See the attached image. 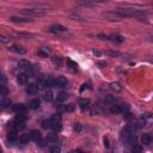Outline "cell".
Segmentation results:
<instances>
[{"label":"cell","mask_w":153,"mask_h":153,"mask_svg":"<svg viewBox=\"0 0 153 153\" xmlns=\"http://www.w3.org/2000/svg\"><path fill=\"white\" fill-rule=\"evenodd\" d=\"M116 12L123 18V17H135V18H142L147 15V11L144 8H138L136 6H122L117 7Z\"/></svg>","instance_id":"6da1fadb"},{"label":"cell","mask_w":153,"mask_h":153,"mask_svg":"<svg viewBox=\"0 0 153 153\" xmlns=\"http://www.w3.org/2000/svg\"><path fill=\"white\" fill-rule=\"evenodd\" d=\"M22 12L28 16V17H42L46 15V10H41L39 7H29V8H23Z\"/></svg>","instance_id":"7a4b0ae2"},{"label":"cell","mask_w":153,"mask_h":153,"mask_svg":"<svg viewBox=\"0 0 153 153\" xmlns=\"http://www.w3.org/2000/svg\"><path fill=\"white\" fill-rule=\"evenodd\" d=\"M129 110L128 105L125 103H114L110 108L111 114H125Z\"/></svg>","instance_id":"3957f363"},{"label":"cell","mask_w":153,"mask_h":153,"mask_svg":"<svg viewBox=\"0 0 153 153\" xmlns=\"http://www.w3.org/2000/svg\"><path fill=\"white\" fill-rule=\"evenodd\" d=\"M98 37H100L102 39H107V41H111V42L114 43H122L125 41V37L121 36L118 34H111V35H98Z\"/></svg>","instance_id":"277c9868"},{"label":"cell","mask_w":153,"mask_h":153,"mask_svg":"<svg viewBox=\"0 0 153 153\" xmlns=\"http://www.w3.org/2000/svg\"><path fill=\"white\" fill-rule=\"evenodd\" d=\"M105 0H80L78 3L80 6H85V7H92V6H96L98 4H102L104 3Z\"/></svg>","instance_id":"5b68a950"},{"label":"cell","mask_w":153,"mask_h":153,"mask_svg":"<svg viewBox=\"0 0 153 153\" xmlns=\"http://www.w3.org/2000/svg\"><path fill=\"white\" fill-rule=\"evenodd\" d=\"M49 31L53 33V34H62L67 31V28L61 25V24H53L52 26L49 28Z\"/></svg>","instance_id":"8992f818"},{"label":"cell","mask_w":153,"mask_h":153,"mask_svg":"<svg viewBox=\"0 0 153 153\" xmlns=\"http://www.w3.org/2000/svg\"><path fill=\"white\" fill-rule=\"evenodd\" d=\"M10 50H11L12 53H15V54H18V55H23V54L26 53L25 48H24L23 46H19V44H13V46H11V47H10Z\"/></svg>","instance_id":"52a82bcc"},{"label":"cell","mask_w":153,"mask_h":153,"mask_svg":"<svg viewBox=\"0 0 153 153\" xmlns=\"http://www.w3.org/2000/svg\"><path fill=\"white\" fill-rule=\"evenodd\" d=\"M68 85V80L65 78V77H57L55 79V86L56 87H60V89H64V87H67Z\"/></svg>","instance_id":"ba28073f"},{"label":"cell","mask_w":153,"mask_h":153,"mask_svg":"<svg viewBox=\"0 0 153 153\" xmlns=\"http://www.w3.org/2000/svg\"><path fill=\"white\" fill-rule=\"evenodd\" d=\"M10 20L13 23H30V22H33L31 17H16V16L11 17Z\"/></svg>","instance_id":"9c48e42d"},{"label":"cell","mask_w":153,"mask_h":153,"mask_svg":"<svg viewBox=\"0 0 153 153\" xmlns=\"http://www.w3.org/2000/svg\"><path fill=\"white\" fill-rule=\"evenodd\" d=\"M38 85L37 84H29V85H26V87H25V92H26V95H29V96H33V95H35L37 91H38Z\"/></svg>","instance_id":"30bf717a"},{"label":"cell","mask_w":153,"mask_h":153,"mask_svg":"<svg viewBox=\"0 0 153 153\" xmlns=\"http://www.w3.org/2000/svg\"><path fill=\"white\" fill-rule=\"evenodd\" d=\"M30 67H31V62H30V61H28L25 59H22L18 61V68L23 69V71H28Z\"/></svg>","instance_id":"8fae6325"},{"label":"cell","mask_w":153,"mask_h":153,"mask_svg":"<svg viewBox=\"0 0 153 153\" xmlns=\"http://www.w3.org/2000/svg\"><path fill=\"white\" fill-rule=\"evenodd\" d=\"M78 105L80 107L81 110H86V109H89V107H90V100L86 99V98H80V99L78 100Z\"/></svg>","instance_id":"7c38bea8"},{"label":"cell","mask_w":153,"mask_h":153,"mask_svg":"<svg viewBox=\"0 0 153 153\" xmlns=\"http://www.w3.org/2000/svg\"><path fill=\"white\" fill-rule=\"evenodd\" d=\"M28 75H26V73H19V74H17V81H18V84H20V85H25L26 83H28Z\"/></svg>","instance_id":"4fadbf2b"},{"label":"cell","mask_w":153,"mask_h":153,"mask_svg":"<svg viewBox=\"0 0 153 153\" xmlns=\"http://www.w3.org/2000/svg\"><path fill=\"white\" fill-rule=\"evenodd\" d=\"M29 108L30 109H33V110H36V109H38L39 108V105H41V100L38 99V98H34V99H31L29 102Z\"/></svg>","instance_id":"5bb4252c"},{"label":"cell","mask_w":153,"mask_h":153,"mask_svg":"<svg viewBox=\"0 0 153 153\" xmlns=\"http://www.w3.org/2000/svg\"><path fill=\"white\" fill-rule=\"evenodd\" d=\"M50 54V49L48 47H42L37 50V55L38 56H42V57H47Z\"/></svg>","instance_id":"9a60e30c"},{"label":"cell","mask_w":153,"mask_h":153,"mask_svg":"<svg viewBox=\"0 0 153 153\" xmlns=\"http://www.w3.org/2000/svg\"><path fill=\"white\" fill-rule=\"evenodd\" d=\"M31 140V135H30L29 133H24V134H22L20 135V138H19V142L22 145H26V144H29V141Z\"/></svg>","instance_id":"2e32d148"},{"label":"cell","mask_w":153,"mask_h":153,"mask_svg":"<svg viewBox=\"0 0 153 153\" xmlns=\"http://www.w3.org/2000/svg\"><path fill=\"white\" fill-rule=\"evenodd\" d=\"M30 135H31V140H34V141H36V142L42 139L41 132H39V130H36V129H34V130L30 132Z\"/></svg>","instance_id":"e0dca14e"},{"label":"cell","mask_w":153,"mask_h":153,"mask_svg":"<svg viewBox=\"0 0 153 153\" xmlns=\"http://www.w3.org/2000/svg\"><path fill=\"white\" fill-rule=\"evenodd\" d=\"M12 110L15 111L16 114H19V113H25V110H26V107L24 104H15L12 107Z\"/></svg>","instance_id":"ac0fdd59"},{"label":"cell","mask_w":153,"mask_h":153,"mask_svg":"<svg viewBox=\"0 0 153 153\" xmlns=\"http://www.w3.org/2000/svg\"><path fill=\"white\" fill-rule=\"evenodd\" d=\"M141 142H142L144 145L148 146L151 142H152V136H151V134H148V133L142 134V136H141Z\"/></svg>","instance_id":"d6986e66"},{"label":"cell","mask_w":153,"mask_h":153,"mask_svg":"<svg viewBox=\"0 0 153 153\" xmlns=\"http://www.w3.org/2000/svg\"><path fill=\"white\" fill-rule=\"evenodd\" d=\"M57 134H56V132H54V133H50V134H48L47 135V138H46V140L49 142V144H55V142L57 141Z\"/></svg>","instance_id":"ffe728a7"},{"label":"cell","mask_w":153,"mask_h":153,"mask_svg":"<svg viewBox=\"0 0 153 153\" xmlns=\"http://www.w3.org/2000/svg\"><path fill=\"white\" fill-rule=\"evenodd\" d=\"M66 62H67V67L69 69H72V71H78V64L75 62V61H73L72 59H67L66 60Z\"/></svg>","instance_id":"44dd1931"},{"label":"cell","mask_w":153,"mask_h":153,"mask_svg":"<svg viewBox=\"0 0 153 153\" xmlns=\"http://www.w3.org/2000/svg\"><path fill=\"white\" fill-rule=\"evenodd\" d=\"M109 89L115 91V92H120V91L122 90V86L120 83H117V81H114V83H110L109 84Z\"/></svg>","instance_id":"7402d4cb"},{"label":"cell","mask_w":153,"mask_h":153,"mask_svg":"<svg viewBox=\"0 0 153 153\" xmlns=\"http://www.w3.org/2000/svg\"><path fill=\"white\" fill-rule=\"evenodd\" d=\"M25 120H26V115L24 113H19V114L16 115L13 121L16 122V123H22V122H25Z\"/></svg>","instance_id":"603a6c76"},{"label":"cell","mask_w":153,"mask_h":153,"mask_svg":"<svg viewBox=\"0 0 153 153\" xmlns=\"http://www.w3.org/2000/svg\"><path fill=\"white\" fill-rule=\"evenodd\" d=\"M104 104H108V105H113L115 102H116V98H115V96H111V95H108V96H105V98H104Z\"/></svg>","instance_id":"cb8c5ba5"},{"label":"cell","mask_w":153,"mask_h":153,"mask_svg":"<svg viewBox=\"0 0 153 153\" xmlns=\"http://www.w3.org/2000/svg\"><path fill=\"white\" fill-rule=\"evenodd\" d=\"M67 98H68V93H67V92H64V91H61V92H59V93H57V96H56V99H57V102H60V103H62V102H65Z\"/></svg>","instance_id":"d4e9b609"},{"label":"cell","mask_w":153,"mask_h":153,"mask_svg":"<svg viewBox=\"0 0 153 153\" xmlns=\"http://www.w3.org/2000/svg\"><path fill=\"white\" fill-rule=\"evenodd\" d=\"M43 99H44L46 102H52V100L54 99V95H53L52 91H50V90L46 91L44 95H43Z\"/></svg>","instance_id":"484cf974"},{"label":"cell","mask_w":153,"mask_h":153,"mask_svg":"<svg viewBox=\"0 0 153 153\" xmlns=\"http://www.w3.org/2000/svg\"><path fill=\"white\" fill-rule=\"evenodd\" d=\"M16 36L18 37H24V38H30V37H34L35 35L31 34V33H23V31H17L16 33Z\"/></svg>","instance_id":"4316f807"},{"label":"cell","mask_w":153,"mask_h":153,"mask_svg":"<svg viewBox=\"0 0 153 153\" xmlns=\"http://www.w3.org/2000/svg\"><path fill=\"white\" fill-rule=\"evenodd\" d=\"M17 140V136H16V132H10L8 133V136H7V141L10 144H15Z\"/></svg>","instance_id":"83f0119b"},{"label":"cell","mask_w":153,"mask_h":153,"mask_svg":"<svg viewBox=\"0 0 153 153\" xmlns=\"http://www.w3.org/2000/svg\"><path fill=\"white\" fill-rule=\"evenodd\" d=\"M52 62H53L55 66L60 67L61 65H62V59H61L60 56H52Z\"/></svg>","instance_id":"f1b7e54d"},{"label":"cell","mask_w":153,"mask_h":153,"mask_svg":"<svg viewBox=\"0 0 153 153\" xmlns=\"http://www.w3.org/2000/svg\"><path fill=\"white\" fill-rule=\"evenodd\" d=\"M10 105H11V100H10L8 98H1V108L3 109H6V108H8Z\"/></svg>","instance_id":"f546056e"},{"label":"cell","mask_w":153,"mask_h":153,"mask_svg":"<svg viewBox=\"0 0 153 153\" xmlns=\"http://www.w3.org/2000/svg\"><path fill=\"white\" fill-rule=\"evenodd\" d=\"M91 89V81H87V83H84L80 87V93H83L85 90H90Z\"/></svg>","instance_id":"4dcf8cb0"},{"label":"cell","mask_w":153,"mask_h":153,"mask_svg":"<svg viewBox=\"0 0 153 153\" xmlns=\"http://www.w3.org/2000/svg\"><path fill=\"white\" fill-rule=\"evenodd\" d=\"M49 151L52 152V153H60L61 152V148L57 145H52V146L49 147Z\"/></svg>","instance_id":"1f68e13d"},{"label":"cell","mask_w":153,"mask_h":153,"mask_svg":"<svg viewBox=\"0 0 153 153\" xmlns=\"http://www.w3.org/2000/svg\"><path fill=\"white\" fill-rule=\"evenodd\" d=\"M75 109V104L71 103V104H67L66 105V113H72V111H74Z\"/></svg>","instance_id":"d6a6232c"},{"label":"cell","mask_w":153,"mask_h":153,"mask_svg":"<svg viewBox=\"0 0 153 153\" xmlns=\"http://www.w3.org/2000/svg\"><path fill=\"white\" fill-rule=\"evenodd\" d=\"M73 129H74V132H77V133H80V132L83 130V125H81V123H75L73 126Z\"/></svg>","instance_id":"836d02e7"},{"label":"cell","mask_w":153,"mask_h":153,"mask_svg":"<svg viewBox=\"0 0 153 153\" xmlns=\"http://www.w3.org/2000/svg\"><path fill=\"white\" fill-rule=\"evenodd\" d=\"M8 95V90L6 86H1V98H5Z\"/></svg>","instance_id":"e575fe53"},{"label":"cell","mask_w":153,"mask_h":153,"mask_svg":"<svg viewBox=\"0 0 153 153\" xmlns=\"http://www.w3.org/2000/svg\"><path fill=\"white\" fill-rule=\"evenodd\" d=\"M56 109H57V111H59V114H60V113H64V111H66V105L59 104V105H56Z\"/></svg>","instance_id":"d590c367"},{"label":"cell","mask_w":153,"mask_h":153,"mask_svg":"<svg viewBox=\"0 0 153 153\" xmlns=\"http://www.w3.org/2000/svg\"><path fill=\"white\" fill-rule=\"evenodd\" d=\"M42 126H43V128H50V126H52V122H50V118H48V120L43 121Z\"/></svg>","instance_id":"8d00e7d4"},{"label":"cell","mask_w":153,"mask_h":153,"mask_svg":"<svg viewBox=\"0 0 153 153\" xmlns=\"http://www.w3.org/2000/svg\"><path fill=\"white\" fill-rule=\"evenodd\" d=\"M132 151H133V152H142V147L139 146V145H133V147H132Z\"/></svg>","instance_id":"74e56055"},{"label":"cell","mask_w":153,"mask_h":153,"mask_svg":"<svg viewBox=\"0 0 153 153\" xmlns=\"http://www.w3.org/2000/svg\"><path fill=\"white\" fill-rule=\"evenodd\" d=\"M6 83H7L6 75L5 74H1V86H6Z\"/></svg>","instance_id":"f35d334b"},{"label":"cell","mask_w":153,"mask_h":153,"mask_svg":"<svg viewBox=\"0 0 153 153\" xmlns=\"http://www.w3.org/2000/svg\"><path fill=\"white\" fill-rule=\"evenodd\" d=\"M107 54L108 55H113V56H120L121 55L118 52H107Z\"/></svg>","instance_id":"ab89813d"},{"label":"cell","mask_w":153,"mask_h":153,"mask_svg":"<svg viewBox=\"0 0 153 153\" xmlns=\"http://www.w3.org/2000/svg\"><path fill=\"white\" fill-rule=\"evenodd\" d=\"M0 39H1V42H4V43H7V42H10V38H7L6 36H1V37H0Z\"/></svg>","instance_id":"60d3db41"},{"label":"cell","mask_w":153,"mask_h":153,"mask_svg":"<svg viewBox=\"0 0 153 153\" xmlns=\"http://www.w3.org/2000/svg\"><path fill=\"white\" fill-rule=\"evenodd\" d=\"M103 142H104V146H105L107 148H109L110 144H109V140H108V138H103Z\"/></svg>","instance_id":"b9f144b4"},{"label":"cell","mask_w":153,"mask_h":153,"mask_svg":"<svg viewBox=\"0 0 153 153\" xmlns=\"http://www.w3.org/2000/svg\"><path fill=\"white\" fill-rule=\"evenodd\" d=\"M92 53H93V55H97V56H100V55H102L100 52H98V50H95V49L92 50Z\"/></svg>","instance_id":"7bdbcfd3"},{"label":"cell","mask_w":153,"mask_h":153,"mask_svg":"<svg viewBox=\"0 0 153 153\" xmlns=\"http://www.w3.org/2000/svg\"><path fill=\"white\" fill-rule=\"evenodd\" d=\"M148 41H150V42H152V43H153V35H152V36H150Z\"/></svg>","instance_id":"ee69618b"}]
</instances>
